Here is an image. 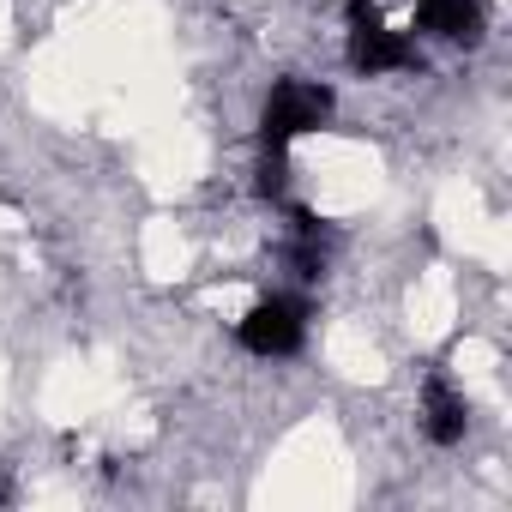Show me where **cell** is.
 <instances>
[{
  "instance_id": "6da1fadb",
  "label": "cell",
  "mask_w": 512,
  "mask_h": 512,
  "mask_svg": "<svg viewBox=\"0 0 512 512\" xmlns=\"http://www.w3.org/2000/svg\"><path fill=\"white\" fill-rule=\"evenodd\" d=\"M332 103L338 97L320 79H278L266 91V103H260V145L266 151H290L302 133H314V127L332 121Z\"/></svg>"
},
{
  "instance_id": "277c9868",
  "label": "cell",
  "mask_w": 512,
  "mask_h": 512,
  "mask_svg": "<svg viewBox=\"0 0 512 512\" xmlns=\"http://www.w3.org/2000/svg\"><path fill=\"white\" fill-rule=\"evenodd\" d=\"M464 428H470V404H464V392H458L452 380L434 374V380L422 386V434H428L434 446H458Z\"/></svg>"
},
{
  "instance_id": "3957f363",
  "label": "cell",
  "mask_w": 512,
  "mask_h": 512,
  "mask_svg": "<svg viewBox=\"0 0 512 512\" xmlns=\"http://www.w3.org/2000/svg\"><path fill=\"white\" fill-rule=\"evenodd\" d=\"M241 350L253 356H296L308 338V302L302 296H266L260 308H247V320L235 326Z\"/></svg>"
},
{
  "instance_id": "5b68a950",
  "label": "cell",
  "mask_w": 512,
  "mask_h": 512,
  "mask_svg": "<svg viewBox=\"0 0 512 512\" xmlns=\"http://www.w3.org/2000/svg\"><path fill=\"white\" fill-rule=\"evenodd\" d=\"M416 19L428 37H446V43H482L488 31V13H482V0H416Z\"/></svg>"
},
{
  "instance_id": "7a4b0ae2",
  "label": "cell",
  "mask_w": 512,
  "mask_h": 512,
  "mask_svg": "<svg viewBox=\"0 0 512 512\" xmlns=\"http://www.w3.org/2000/svg\"><path fill=\"white\" fill-rule=\"evenodd\" d=\"M350 67L380 79V73H404L416 67V43L404 31H386L374 0H350Z\"/></svg>"
},
{
  "instance_id": "8992f818",
  "label": "cell",
  "mask_w": 512,
  "mask_h": 512,
  "mask_svg": "<svg viewBox=\"0 0 512 512\" xmlns=\"http://www.w3.org/2000/svg\"><path fill=\"white\" fill-rule=\"evenodd\" d=\"M284 260H290V272L302 284H314L332 266V229L314 211H290V247H284Z\"/></svg>"
}]
</instances>
